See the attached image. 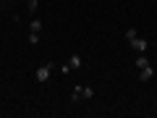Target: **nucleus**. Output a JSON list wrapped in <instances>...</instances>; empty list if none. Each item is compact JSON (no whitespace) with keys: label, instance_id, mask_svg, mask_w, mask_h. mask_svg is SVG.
I'll return each instance as SVG.
<instances>
[{"label":"nucleus","instance_id":"f03ea898","mask_svg":"<svg viewBox=\"0 0 157 118\" xmlns=\"http://www.w3.org/2000/svg\"><path fill=\"white\" fill-rule=\"evenodd\" d=\"M128 45H131V47H134V50H136V53H144V50H147V47H149V45H147V39H144V37H139V34H136V37H134V39H131Z\"/></svg>","mask_w":157,"mask_h":118},{"label":"nucleus","instance_id":"39448f33","mask_svg":"<svg viewBox=\"0 0 157 118\" xmlns=\"http://www.w3.org/2000/svg\"><path fill=\"white\" fill-rule=\"evenodd\" d=\"M68 66H71V71H73V68H81V58H78V55H71V58H68Z\"/></svg>","mask_w":157,"mask_h":118},{"label":"nucleus","instance_id":"423d86ee","mask_svg":"<svg viewBox=\"0 0 157 118\" xmlns=\"http://www.w3.org/2000/svg\"><path fill=\"white\" fill-rule=\"evenodd\" d=\"M149 66V61L144 58V53H139V58H136V68H147Z\"/></svg>","mask_w":157,"mask_h":118},{"label":"nucleus","instance_id":"7ed1b4c3","mask_svg":"<svg viewBox=\"0 0 157 118\" xmlns=\"http://www.w3.org/2000/svg\"><path fill=\"white\" fill-rule=\"evenodd\" d=\"M139 79H141V81H149V79H152V66L139 68Z\"/></svg>","mask_w":157,"mask_h":118},{"label":"nucleus","instance_id":"1a4fd4ad","mask_svg":"<svg viewBox=\"0 0 157 118\" xmlns=\"http://www.w3.org/2000/svg\"><path fill=\"white\" fill-rule=\"evenodd\" d=\"M136 37V29L134 26H128V29H126V39H128V42H131V39H134Z\"/></svg>","mask_w":157,"mask_h":118},{"label":"nucleus","instance_id":"9b49d317","mask_svg":"<svg viewBox=\"0 0 157 118\" xmlns=\"http://www.w3.org/2000/svg\"><path fill=\"white\" fill-rule=\"evenodd\" d=\"M29 42H32V45H37V42H39V34L32 32V34H29Z\"/></svg>","mask_w":157,"mask_h":118},{"label":"nucleus","instance_id":"20e7f679","mask_svg":"<svg viewBox=\"0 0 157 118\" xmlns=\"http://www.w3.org/2000/svg\"><path fill=\"white\" fill-rule=\"evenodd\" d=\"M29 32H34V34H39V32H42V21H39V18H34V21L29 24Z\"/></svg>","mask_w":157,"mask_h":118},{"label":"nucleus","instance_id":"6e6552de","mask_svg":"<svg viewBox=\"0 0 157 118\" xmlns=\"http://www.w3.org/2000/svg\"><path fill=\"white\" fill-rule=\"evenodd\" d=\"M81 95H84V100H92L94 97V89L92 87H81Z\"/></svg>","mask_w":157,"mask_h":118},{"label":"nucleus","instance_id":"9d476101","mask_svg":"<svg viewBox=\"0 0 157 118\" xmlns=\"http://www.w3.org/2000/svg\"><path fill=\"white\" fill-rule=\"evenodd\" d=\"M26 3H29V6H26L29 13H37V0H26Z\"/></svg>","mask_w":157,"mask_h":118},{"label":"nucleus","instance_id":"f257e3e1","mask_svg":"<svg viewBox=\"0 0 157 118\" xmlns=\"http://www.w3.org/2000/svg\"><path fill=\"white\" fill-rule=\"evenodd\" d=\"M52 68H55V63H45V66H42V68H37V81H39V84H45L47 79H50Z\"/></svg>","mask_w":157,"mask_h":118},{"label":"nucleus","instance_id":"0eeeda50","mask_svg":"<svg viewBox=\"0 0 157 118\" xmlns=\"http://www.w3.org/2000/svg\"><path fill=\"white\" fill-rule=\"evenodd\" d=\"M71 100H73V102H78V100H84V95H81V87H76V89L71 92Z\"/></svg>","mask_w":157,"mask_h":118}]
</instances>
